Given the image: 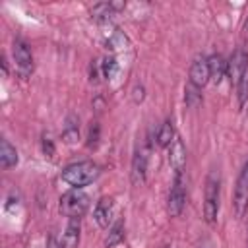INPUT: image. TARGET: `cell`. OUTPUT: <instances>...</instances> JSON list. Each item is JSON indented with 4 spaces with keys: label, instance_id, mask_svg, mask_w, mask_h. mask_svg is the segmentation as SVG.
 Returning <instances> with one entry per match:
<instances>
[{
    "label": "cell",
    "instance_id": "cell-1",
    "mask_svg": "<svg viewBox=\"0 0 248 248\" xmlns=\"http://www.w3.org/2000/svg\"><path fill=\"white\" fill-rule=\"evenodd\" d=\"M97 176H99V167L93 161H79V163L68 165L60 174V178L72 188H83L91 184Z\"/></svg>",
    "mask_w": 248,
    "mask_h": 248
},
{
    "label": "cell",
    "instance_id": "cell-2",
    "mask_svg": "<svg viewBox=\"0 0 248 248\" xmlns=\"http://www.w3.org/2000/svg\"><path fill=\"white\" fill-rule=\"evenodd\" d=\"M219 200H221V180H219V174L211 170L205 178V188H203V219L209 225L217 221Z\"/></svg>",
    "mask_w": 248,
    "mask_h": 248
},
{
    "label": "cell",
    "instance_id": "cell-3",
    "mask_svg": "<svg viewBox=\"0 0 248 248\" xmlns=\"http://www.w3.org/2000/svg\"><path fill=\"white\" fill-rule=\"evenodd\" d=\"M89 209V196L81 188H72L60 198V213L70 219H79Z\"/></svg>",
    "mask_w": 248,
    "mask_h": 248
},
{
    "label": "cell",
    "instance_id": "cell-4",
    "mask_svg": "<svg viewBox=\"0 0 248 248\" xmlns=\"http://www.w3.org/2000/svg\"><path fill=\"white\" fill-rule=\"evenodd\" d=\"M184 172H174V180L169 192V202H167V211L170 217H178L184 209L186 203V188H184Z\"/></svg>",
    "mask_w": 248,
    "mask_h": 248
},
{
    "label": "cell",
    "instance_id": "cell-5",
    "mask_svg": "<svg viewBox=\"0 0 248 248\" xmlns=\"http://www.w3.org/2000/svg\"><path fill=\"white\" fill-rule=\"evenodd\" d=\"M12 54H14V62H16V70L21 78H29L33 74V54H31V48L25 41L21 39H16L14 41V48H12Z\"/></svg>",
    "mask_w": 248,
    "mask_h": 248
},
{
    "label": "cell",
    "instance_id": "cell-6",
    "mask_svg": "<svg viewBox=\"0 0 248 248\" xmlns=\"http://www.w3.org/2000/svg\"><path fill=\"white\" fill-rule=\"evenodd\" d=\"M232 207H234L236 217H244V213L248 211V161L242 165L240 174L236 178L234 196H232Z\"/></svg>",
    "mask_w": 248,
    "mask_h": 248
},
{
    "label": "cell",
    "instance_id": "cell-7",
    "mask_svg": "<svg viewBox=\"0 0 248 248\" xmlns=\"http://www.w3.org/2000/svg\"><path fill=\"white\" fill-rule=\"evenodd\" d=\"M126 8V2L122 0H112V2H99L95 4L89 14H91V19H95L97 23H108L114 16H118V12H122Z\"/></svg>",
    "mask_w": 248,
    "mask_h": 248
},
{
    "label": "cell",
    "instance_id": "cell-8",
    "mask_svg": "<svg viewBox=\"0 0 248 248\" xmlns=\"http://www.w3.org/2000/svg\"><path fill=\"white\" fill-rule=\"evenodd\" d=\"M246 70H248V54L242 48H238V50L232 52L231 60L227 62V76L231 78L234 87H236V83L240 81V78L244 76Z\"/></svg>",
    "mask_w": 248,
    "mask_h": 248
},
{
    "label": "cell",
    "instance_id": "cell-9",
    "mask_svg": "<svg viewBox=\"0 0 248 248\" xmlns=\"http://www.w3.org/2000/svg\"><path fill=\"white\" fill-rule=\"evenodd\" d=\"M93 217H95V221H97V225L101 229L110 227L112 225V217H114V202H112V198L103 196L97 202L95 209H93Z\"/></svg>",
    "mask_w": 248,
    "mask_h": 248
},
{
    "label": "cell",
    "instance_id": "cell-10",
    "mask_svg": "<svg viewBox=\"0 0 248 248\" xmlns=\"http://www.w3.org/2000/svg\"><path fill=\"white\" fill-rule=\"evenodd\" d=\"M207 81H209V64H207V58L200 56L190 66V83L202 89Z\"/></svg>",
    "mask_w": 248,
    "mask_h": 248
},
{
    "label": "cell",
    "instance_id": "cell-11",
    "mask_svg": "<svg viewBox=\"0 0 248 248\" xmlns=\"http://www.w3.org/2000/svg\"><path fill=\"white\" fill-rule=\"evenodd\" d=\"M169 163L172 167L174 172H184V165H186V147L182 143V140L176 136L172 140V143L169 145Z\"/></svg>",
    "mask_w": 248,
    "mask_h": 248
},
{
    "label": "cell",
    "instance_id": "cell-12",
    "mask_svg": "<svg viewBox=\"0 0 248 248\" xmlns=\"http://www.w3.org/2000/svg\"><path fill=\"white\" fill-rule=\"evenodd\" d=\"M145 172H147V151L143 147H140V149H136V153L132 157V182L143 184Z\"/></svg>",
    "mask_w": 248,
    "mask_h": 248
},
{
    "label": "cell",
    "instance_id": "cell-13",
    "mask_svg": "<svg viewBox=\"0 0 248 248\" xmlns=\"http://www.w3.org/2000/svg\"><path fill=\"white\" fill-rule=\"evenodd\" d=\"M79 232H81V225H79V219H70L64 232H62V238H60V244L62 248H78L79 244Z\"/></svg>",
    "mask_w": 248,
    "mask_h": 248
},
{
    "label": "cell",
    "instance_id": "cell-14",
    "mask_svg": "<svg viewBox=\"0 0 248 248\" xmlns=\"http://www.w3.org/2000/svg\"><path fill=\"white\" fill-rule=\"evenodd\" d=\"M207 64H209V79L213 83H221V79L227 76V62L221 54H211L207 58Z\"/></svg>",
    "mask_w": 248,
    "mask_h": 248
},
{
    "label": "cell",
    "instance_id": "cell-15",
    "mask_svg": "<svg viewBox=\"0 0 248 248\" xmlns=\"http://www.w3.org/2000/svg\"><path fill=\"white\" fill-rule=\"evenodd\" d=\"M0 165L2 169H12L17 165V151L8 140H2L0 143Z\"/></svg>",
    "mask_w": 248,
    "mask_h": 248
},
{
    "label": "cell",
    "instance_id": "cell-16",
    "mask_svg": "<svg viewBox=\"0 0 248 248\" xmlns=\"http://www.w3.org/2000/svg\"><path fill=\"white\" fill-rule=\"evenodd\" d=\"M124 240V221L122 219H116L110 227H108V234L105 238V246L107 248H112L116 244H120Z\"/></svg>",
    "mask_w": 248,
    "mask_h": 248
},
{
    "label": "cell",
    "instance_id": "cell-17",
    "mask_svg": "<svg viewBox=\"0 0 248 248\" xmlns=\"http://www.w3.org/2000/svg\"><path fill=\"white\" fill-rule=\"evenodd\" d=\"M105 46L108 50H122L128 46V37L120 31V29H112L108 31V35L105 37Z\"/></svg>",
    "mask_w": 248,
    "mask_h": 248
},
{
    "label": "cell",
    "instance_id": "cell-18",
    "mask_svg": "<svg viewBox=\"0 0 248 248\" xmlns=\"http://www.w3.org/2000/svg\"><path fill=\"white\" fill-rule=\"evenodd\" d=\"M174 138H176V134H174L172 122H170V120H165V122L159 126V130H157V145H159V147H169Z\"/></svg>",
    "mask_w": 248,
    "mask_h": 248
},
{
    "label": "cell",
    "instance_id": "cell-19",
    "mask_svg": "<svg viewBox=\"0 0 248 248\" xmlns=\"http://www.w3.org/2000/svg\"><path fill=\"white\" fill-rule=\"evenodd\" d=\"M101 74H103V78L105 79H112L116 74H118V60L114 58V56H107V58H103L101 62Z\"/></svg>",
    "mask_w": 248,
    "mask_h": 248
},
{
    "label": "cell",
    "instance_id": "cell-20",
    "mask_svg": "<svg viewBox=\"0 0 248 248\" xmlns=\"http://www.w3.org/2000/svg\"><path fill=\"white\" fill-rule=\"evenodd\" d=\"M200 91H202V89L196 87V85H192V83L186 85V89H184V103H186V107L196 108V107L202 103V93H200Z\"/></svg>",
    "mask_w": 248,
    "mask_h": 248
},
{
    "label": "cell",
    "instance_id": "cell-21",
    "mask_svg": "<svg viewBox=\"0 0 248 248\" xmlns=\"http://www.w3.org/2000/svg\"><path fill=\"white\" fill-rule=\"evenodd\" d=\"M236 97H238V107L242 108L246 105V101H248V70L244 72V76L236 83Z\"/></svg>",
    "mask_w": 248,
    "mask_h": 248
},
{
    "label": "cell",
    "instance_id": "cell-22",
    "mask_svg": "<svg viewBox=\"0 0 248 248\" xmlns=\"http://www.w3.org/2000/svg\"><path fill=\"white\" fill-rule=\"evenodd\" d=\"M62 138H64L66 143H76V141L79 140V130H78L74 118H68L66 128H64V132H62Z\"/></svg>",
    "mask_w": 248,
    "mask_h": 248
},
{
    "label": "cell",
    "instance_id": "cell-23",
    "mask_svg": "<svg viewBox=\"0 0 248 248\" xmlns=\"http://www.w3.org/2000/svg\"><path fill=\"white\" fill-rule=\"evenodd\" d=\"M99 134H101V128H99L97 122H93V124L89 126V136H87V145H89V147H95V145H97Z\"/></svg>",
    "mask_w": 248,
    "mask_h": 248
},
{
    "label": "cell",
    "instance_id": "cell-24",
    "mask_svg": "<svg viewBox=\"0 0 248 248\" xmlns=\"http://www.w3.org/2000/svg\"><path fill=\"white\" fill-rule=\"evenodd\" d=\"M143 97H145L143 85H134V89H132V101H134V103H141Z\"/></svg>",
    "mask_w": 248,
    "mask_h": 248
},
{
    "label": "cell",
    "instance_id": "cell-25",
    "mask_svg": "<svg viewBox=\"0 0 248 248\" xmlns=\"http://www.w3.org/2000/svg\"><path fill=\"white\" fill-rule=\"evenodd\" d=\"M43 151H45V155H48V157H52L54 155V145H52V141H50V138H43Z\"/></svg>",
    "mask_w": 248,
    "mask_h": 248
},
{
    "label": "cell",
    "instance_id": "cell-26",
    "mask_svg": "<svg viewBox=\"0 0 248 248\" xmlns=\"http://www.w3.org/2000/svg\"><path fill=\"white\" fill-rule=\"evenodd\" d=\"M46 248H62V244L56 240L54 234H48V238H46Z\"/></svg>",
    "mask_w": 248,
    "mask_h": 248
},
{
    "label": "cell",
    "instance_id": "cell-27",
    "mask_svg": "<svg viewBox=\"0 0 248 248\" xmlns=\"http://www.w3.org/2000/svg\"><path fill=\"white\" fill-rule=\"evenodd\" d=\"M242 37H244V41H248V17H246V21L242 25Z\"/></svg>",
    "mask_w": 248,
    "mask_h": 248
}]
</instances>
